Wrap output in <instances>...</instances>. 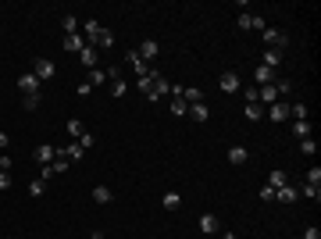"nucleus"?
<instances>
[{"label": "nucleus", "instance_id": "4468645a", "mask_svg": "<svg viewBox=\"0 0 321 239\" xmlns=\"http://www.w3.org/2000/svg\"><path fill=\"white\" fill-rule=\"evenodd\" d=\"M257 103H279V89H275V82L257 89Z\"/></svg>", "mask_w": 321, "mask_h": 239}, {"label": "nucleus", "instance_id": "7c9ffc66", "mask_svg": "<svg viewBox=\"0 0 321 239\" xmlns=\"http://www.w3.org/2000/svg\"><path fill=\"white\" fill-rule=\"evenodd\" d=\"M275 89H279V100H282V97L293 93V82H289V79H275Z\"/></svg>", "mask_w": 321, "mask_h": 239}, {"label": "nucleus", "instance_id": "dca6fc26", "mask_svg": "<svg viewBox=\"0 0 321 239\" xmlns=\"http://www.w3.org/2000/svg\"><path fill=\"white\" fill-rule=\"evenodd\" d=\"M268 118H271V122H285V118H289V103H285V100H279V103H271V111H268Z\"/></svg>", "mask_w": 321, "mask_h": 239}, {"label": "nucleus", "instance_id": "ddd939ff", "mask_svg": "<svg viewBox=\"0 0 321 239\" xmlns=\"http://www.w3.org/2000/svg\"><path fill=\"white\" fill-rule=\"evenodd\" d=\"M125 61L132 65V71H136V75H146V71H150V65H143V57L136 54V50H125Z\"/></svg>", "mask_w": 321, "mask_h": 239}, {"label": "nucleus", "instance_id": "7ed1b4c3", "mask_svg": "<svg viewBox=\"0 0 321 239\" xmlns=\"http://www.w3.org/2000/svg\"><path fill=\"white\" fill-rule=\"evenodd\" d=\"M18 86H22V93H25V97H43V82L33 75V71H25V75L18 79Z\"/></svg>", "mask_w": 321, "mask_h": 239}, {"label": "nucleus", "instance_id": "6ab92c4d", "mask_svg": "<svg viewBox=\"0 0 321 239\" xmlns=\"http://www.w3.org/2000/svg\"><path fill=\"white\" fill-rule=\"evenodd\" d=\"M247 157H250L247 146H228V164H247Z\"/></svg>", "mask_w": 321, "mask_h": 239}, {"label": "nucleus", "instance_id": "c85d7f7f", "mask_svg": "<svg viewBox=\"0 0 321 239\" xmlns=\"http://www.w3.org/2000/svg\"><path fill=\"white\" fill-rule=\"evenodd\" d=\"M93 200L97 204H111V189H107V186H93Z\"/></svg>", "mask_w": 321, "mask_h": 239}, {"label": "nucleus", "instance_id": "a211bd4d", "mask_svg": "<svg viewBox=\"0 0 321 239\" xmlns=\"http://www.w3.org/2000/svg\"><path fill=\"white\" fill-rule=\"evenodd\" d=\"M253 79L261 82V86H271V82H275V68H268V65H261V68H253Z\"/></svg>", "mask_w": 321, "mask_h": 239}, {"label": "nucleus", "instance_id": "09e8293b", "mask_svg": "<svg viewBox=\"0 0 321 239\" xmlns=\"http://www.w3.org/2000/svg\"><path fill=\"white\" fill-rule=\"evenodd\" d=\"M7 146H11V136H7V132H0V150H7Z\"/></svg>", "mask_w": 321, "mask_h": 239}, {"label": "nucleus", "instance_id": "412c9836", "mask_svg": "<svg viewBox=\"0 0 321 239\" xmlns=\"http://www.w3.org/2000/svg\"><path fill=\"white\" fill-rule=\"evenodd\" d=\"M289 129H293V136H296V139H307L311 132H314V125H311V122H293Z\"/></svg>", "mask_w": 321, "mask_h": 239}, {"label": "nucleus", "instance_id": "8fccbe9b", "mask_svg": "<svg viewBox=\"0 0 321 239\" xmlns=\"http://www.w3.org/2000/svg\"><path fill=\"white\" fill-rule=\"evenodd\" d=\"M89 239H104V232H100V229H97V232H89Z\"/></svg>", "mask_w": 321, "mask_h": 239}, {"label": "nucleus", "instance_id": "79ce46f5", "mask_svg": "<svg viewBox=\"0 0 321 239\" xmlns=\"http://www.w3.org/2000/svg\"><path fill=\"white\" fill-rule=\"evenodd\" d=\"M307 182H314V186H321V168H311V171H307Z\"/></svg>", "mask_w": 321, "mask_h": 239}, {"label": "nucleus", "instance_id": "5701e85b", "mask_svg": "<svg viewBox=\"0 0 321 239\" xmlns=\"http://www.w3.org/2000/svg\"><path fill=\"white\" fill-rule=\"evenodd\" d=\"M61 29H65V36H75V29H79V18H75V14H65V18H61Z\"/></svg>", "mask_w": 321, "mask_h": 239}, {"label": "nucleus", "instance_id": "cd10ccee", "mask_svg": "<svg viewBox=\"0 0 321 239\" xmlns=\"http://www.w3.org/2000/svg\"><path fill=\"white\" fill-rule=\"evenodd\" d=\"M172 114H178V118H182V114H189V103L182 100V97H172Z\"/></svg>", "mask_w": 321, "mask_h": 239}, {"label": "nucleus", "instance_id": "0eeeda50", "mask_svg": "<svg viewBox=\"0 0 321 239\" xmlns=\"http://www.w3.org/2000/svg\"><path fill=\"white\" fill-rule=\"evenodd\" d=\"M54 157H57V150H54L50 143H39L36 150H33V161L36 164H54Z\"/></svg>", "mask_w": 321, "mask_h": 239}, {"label": "nucleus", "instance_id": "bb28decb", "mask_svg": "<svg viewBox=\"0 0 321 239\" xmlns=\"http://www.w3.org/2000/svg\"><path fill=\"white\" fill-rule=\"evenodd\" d=\"M107 79H111V75H107L104 68H93V71H89V86H104Z\"/></svg>", "mask_w": 321, "mask_h": 239}, {"label": "nucleus", "instance_id": "a878e982", "mask_svg": "<svg viewBox=\"0 0 321 239\" xmlns=\"http://www.w3.org/2000/svg\"><path fill=\"white\" fill-rule=\"evenodd\" d=\"M264 65L268 68H279L282 65V50H264Z\"/></svg>", "mask_w": 321, "mask_h": 239}, {"label": "nucleus", "instance_id": "f03ea898", "mask_svg": "<svg viewBox=\"0 0 321 239\" xmlns=\"http://www.w3.org/2000/svg\"><path fill=\"white\" fill-rule=\"evenodd\" d=\"M261 39H264V47H268V50H282V54H285V47H289L285 33H282V29H271V25L261 29Z\"/></svg>", "mask_w": 321, "mask_h": 239}, {"label": "nucleus", "instance_id": "2eb2a0df", "mask_svg": "<svg viewBox=\"0 0 321 239\" xmlns=\"http://www.w3.org/2000/svg\"><path fill=\"white\" fill-rule=\"evenodd\" d=\"M239 29H257V33H261L264 18H261V14H239Z\"/></svg>", "mask_w": 321, "mask_h": 239}, {"label": "nucleus", "instance_id": "423d86ee", "mask_svg": "<svg viewBox=\"0 0 321 239\" xmlns=\"http://www.w3.org/2000/svg\"><path fill=\"white\" fill-rule=\"evenodd\" d=\"M79 61H82V68H89V71H93V68H100V50L86 43V47L79 50Z\"/></svg>", "mask_w": 321, "mask_h": 239}, {"label": "nucleus", "instance_id": "9b49d317", "mask_svg": "<svg viewBox=\"0 0 321 239\" xmlns=\"http://www.w3.org/2000/svg\"><path fill=\"white\" fill-rule=\"evenodd\" d=\"M189 118H193V122H211V107H207V103L200 100V103H189Z\"/></svg>", "mask_w": 321, "mask_h": 239}, {"label": "nucleus", "instance_id": "1a4fd4ad", "mask_svg": "<svg viewBox=\"0 0 321 239\" xmlns=\"http://www.w3.org/2000/svg\"><path fill=\"white\" fill-rule=\"evenodd\" d=\"M275 200H279V204H296V200H300V189L285 182L282 189H275Z\"/></svg>", "mask_w": 321, "mask_h": 239}, {"label": "nucleus", "instance_id": "20e7f679", "mask_svg": "<svg viewBox=\"0 0 321 239\" xmlns=\"http://www.w3.org/2000/svg\"><path fill=\"white\" fill-rule=\"evenodd\" d=\"M136 54L143 57V65H150V61H157V54H161V43H157V39H143L140 47H136Z\"/></svg>", "mask_w": 321, "mask_h": 239}, {"label": "nucleus", "instance_id": "37998d69", "mask_svg": "<svg viewBox=\"0 0 321 239\" xmlns=\"http://www.w3.org/2000/svg\"><path fill=\"white\" fill-rule=\"evenodd\" d=\"M22 103H25V111H36V107H39V97H25Z\"/></svg>", "mask_w": 321, "mask_h": 239}, {"label": "nucleus", "instance_id": "4c0bfd02", "mask_svg": "<svg viewBox=\"0 0 321 239\" xmlns=\"http://www.w3.org/2000/svg\"><path fill=\"white\" fill-rule=\"evenodd\" d=\"M68 164H71V161H65V157H54V164H50V168H54V175H61V171H68Z\"/></svg>", "mask_w": 321, "mask_h": 239}, {"label": "nucleus", "instance_id": "58836bf2", "mask_svg": "<svg viewBox=\"0 0 321 239\" xmlns=\"http://www.w3.org/2000/svg\"><path fill=\"white\" fill-rule=\"evenodd\" d=\"M300 239H321V229L318 225H307V229H303V236Z\"/></svg>", "mask_w": 321, "mask_h": 239}, {"label": "nucleus", "instance_id": "f257e3e1", "mask_svg": "<svg viewBox=\"0 0 321 239\" xmlns=\"http://www.w3.org/2000/svg\"><path fill=\"white\" fill-rule=\"evenodd\" d=\"M136 86H140V93H143L150 103H154V100L168 97V86H172V82L161 75V68H150L146 75H140V82H136Z\"/></svg>", "mask_w": 321, "mask_h": 239}, {"label": "nucleus", "instance_id": "c756f323", "mask_svg": "<svg viewBox=\"0 0 321 239\" xmlns=\"http://www.w3.org/2000/svg\"><path fill=\"white\" fill-rule=\"evenodd\" d=\"M247 118H250V122H261V118H264V107H261V103H247Z\"/></svg>", "mask_w": 321, "mask_h": 239}, {"label": "nucleus", "instance_id": "4be33fe9", "mask_svg": "<svg viewBox=\"0 0 321 239\" xmlns=\"http://www.w3.org/2000/svg\"><path fill=\"white\" fill-rule=\"evenodd\" d=\"M285 182H289V178H285V171H279V168H275V171L268 175V186H271V189H282Z\"/></svg>", "mask_w": 321, "mask_h": 239}, {"label": "nucleus", "instance_id": "f8f14e48", "mask_svg": "<svg viewBox=\"0 0 321 239\" xmlns=\"http://www.w3.org/2000/svg\"><path fill=\"white\" fill-rule=\"evenodd\" d=\"M221 229V221H218V214H200V232L204 236H214Z\"/></svg>", "mask_w": 321, "mask_h": 239}, {"label": "nucleus", "instance_id": "49530a36", "mask_svg": "<svg viewBox=\"0 0 321 239\" xmlns=\"http://www.w3.org/2000/svg\"><path fill=\"white\" fill-rule=\"evenodd\" d=\"M168 93H172V97H182V93H186V86H178V82H172V86H168Z\"/></svg>", "mask_w": 321, "mask_h": 239}, {"label": "nucleus", "instance_id": "a19ab883", "mask_svg": "<svg viewBox=\"0 0 321 239\" xmlns=\"http://www.w3.org/2000/svg\"><path fill=\"white\" fill-rule=\"evenodd\" d=\"M125 89H129V86H125V79L118 75V79H114V97H125Z\"/></svg>", "mask_w": 321, "mask_h": 239}, {"label": "nucleus", "instance_id": "e433bc0d", "mask_svg": "<svg viewBox=\"0 0 321 239\" xmlns=\"http://www.w3.org/2000/svg\"><path fill=\"white\" fill-rule=\"evenodd\" d=\"M75 143H79V146H82V150H93V143H97V139H93V136H89V132H82V136H79V139H75Z\"/></svg>", "mask_w": 321, "mask_h": 239}, {"label": "nucleus", "instance_id": "3c124183", "mask_svg": "<svg viewBox=\"0 0 321 239\" xmlns=\"http://www.w3.org/2000/svg\"><path fill=\"white\" fill-rule=\"evenodd\" d=\"M221 239H236V236H232V232H225V236H221Z\"/></svg>", "mask_w": 321, "mask_h": 239}, {"label": "nucleus", "instance_id": "aec40b11", "mask_svg": "<svg viewBox=\"0 0 321 239\" xmlns=\"http://www.w3.org/2000/svg\"><path fill=\"white\" fill-rule=\"evenodd\" d=\"M86 47V36H79V33H75V36H65V50L68 54H79Z\"/></svg>", "mask_w": 321, "mask_h": 239}, {"label": "nucleus", "instance_id": "f704fd0d", "mask_svg": "<svg viewBox=\"0 0 321 239\" xmlns=\"http://www.w3.org/2000/svg\"><path fill=\"white\" fill-rule=\"evenodd\" d=\"M200 89H193V86H186V93H182V100H186V103H200Z\"/></svg>", "mask_w": 321, "mask_h": 239}, {"label": "nucleus", "instance_id": "39448f33", "mask_svg": "<svg viewBox=\"0 0 321 239\" xmlns=\"http://www.w3.org/2000/svg\"><path fill=\"white\" fill-rule=\"evenodd\" d=\"M29 71H33V75H36L39 82H47V79H54V71H57V68H54V65L47 61V57H36V61H33V68H29Z\"/></svg>", "mask_w": 321, "mask_h": 239}, {"label": "nucleus", "instance_id": "c9c22d12", "mask_svg": "<svg viewBox=\"0 0 321 239\" xmlns=\"http://www.w3.org/2000/svg\"><path fill=\"white\" fill-rule=\"evenodd\" d=\"M300 150H303V154H318V143H314V136L300 139Z\"/></svg>", "mask_w": 321, "mask_h": 239}, {"label": "nucleus", "instance_id": "473e14b6", "mask_svg": "<svg viewBox=\"0 0 321 239\" xmlns=\"http://www.w3.org/2000/svg\"><path fill=\"white\" fill-rule=\"evenodd\" d=\"M82 132H86V129H82V122H79V118H71V122H68V136H71V139H79Z\"/></svg>", "mask_w": 321, "mask_h": 239}, {"label": "nucleus", "instance_id": "ea45409f", "mask_svg": "<svg viewBox=\"0 0 321 239\" xmlns=\"http://www.w3.org/2000/svg\"><path fill=\"white\" fill-rule=\"evenodd\" d=\"M14 186V178H11V171H0V189H11Z\"/></svg>", "mask_w": 321, "mask_h": 239}, {"label": "nucleus", "instance_id": "b1692460", "mask_svg": "<svg viewBox=\"0 0 321 239\" xmlns=\"http://www.w3.org/2000/svg\"><path fill=\"white\" fill-rule=\"evenodd\" d=\"M100 29H104V25H100L97 18H86V43H93V39H97V33H100Z\"/></svg>", "mask_w": 321, "mask_h": 239}, {"label": "nucleus", "instance_id": "2f4dec72", "mask_svg": "<svg viewBox=\"0 0 321 239\" xmlns=\"http://www.w3.org/2000/svg\"><path fill=\"white\" fill-rule=\"evenodd\" d=\"M300 197H311V200H318V197H321V186H314V182H303Z\"/></svg>", "mask_w": 321, "mask_h": 239}, {"label": "nucleus", "instance_id": "72a5a7b5", "mask_svg": "<svg viewBox=\"0 0 321 239\" xmlns=\"http://www.w3.org/2000/svg\"><path fill=\"white\" fill-rule=\"evenodd\" d=\"M29 193H33V197H43V193H47V182H43V178H33V182H29Z\"/></svg>", "mask_w": 321, "mask_h": 239}, {"label": "nucleus", "instance_id": "a18cd8bd", "mask_svg": "<svg viewBox=\"0 0 321 239\" xmlns=\"http://www.w3.org/2000/svg\"><path fill=\"white\" fill-rule=\"evenodd\" d=\"M261 200H264V204H271V200H275V189H271V186H264V189H261Z\"/></svg>", "mask_w": 321, "mask_h": 239}, {"label": "nucleus", "instance_id": "6e6552de", "mask_svg": "<svg viewBox=\"0 0 321 239\" xmlns=\"http://www.w3.org/2000/svg\"><path fill=\"white\" fill-rule=\"evenodd\" d=\"M218 86H221V93H239V89H243V82H239L236 71H225V75L218 79Z\"/></svg>", "mask_w": 321, "mask_h": 239}, {"label": "nucleus", "instance_id": "c03bdc74", "mask_svg": "<svg viewBox=\"0 0 321 239\" xmlns=\"http://www.w3.org/2000/svg\"><path fill=\"white\" fill-rule=\"evenodd\" d=\"M243 97H247V103H257V86H250V89H243Z\"/></svg>", "mask_w": 321, "mask_h": 239}, {"label": "nucleus", "instance_id": "f3484780", "mask_svg": "<svg viewBox=\"0 0 321 239\" xmlns=\"http://www.w3.org/2000/svg\"><path fill=\"white\" fill-rule=\"evenodd\" d=\"M82 154H86V150H82V146H79V143H75V139H71V143L65 146V150H57V157H65V161H79Z\"/></svg>", "mask_w": 321, "mask_h": 239}, {"label": "nucleus", "instance_id": "9d476101", "mask_svg": "<svg viewBox=\"0 0 321 239\" xmlns=\"http://www.w3.org/2000/svg\"><path fill=\"white\" fill-rule=\"evenodd\" d=\"M89 47H97V50H111V47H114V33H111V29H100L97 39L89 43Z\"/></svg>", "mask_w": 321, "mask_h": 239}, {"label": "nucleus", "instance_id": "de8ad7c7", "mask_svg": "<svg viewBox=\"0 0 321 239\" xmlns=\"http://www.w3.org/2000/svg\"><path fill=\"white\" fill-rule=\"evenodd\" d=\"M11 164H14V161H11L7 154H0V171H11Z\"/></svg>", "mask_w": 321, "mask_h": 239}, {"label": "nucleus", "instance_id": "393cba45", "mask_svg": "<svg viewBox=\"0 0 321 239\" xmlns=\"http://www.w3.org/2000/svg\"><path fill=\"white\" fill-rule=\"evenodd\" d=\"M161 204L168 207V211H175V207H182V197H178V193H164V197H161Z\"/></svg>", "mask_w": 321, "mask_h": 239}]
</instances>
